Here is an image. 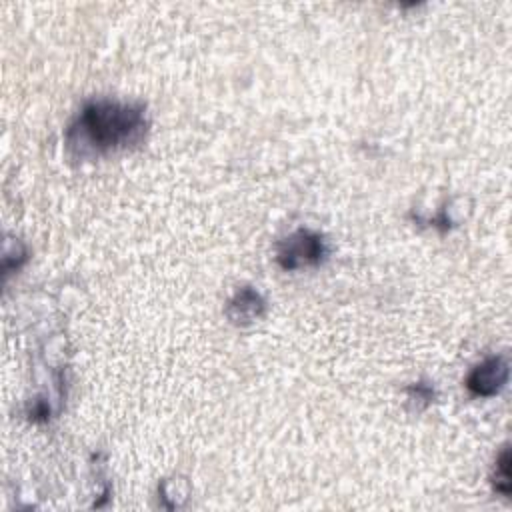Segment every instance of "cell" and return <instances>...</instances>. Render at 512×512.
Wrapping results in <instances>:
<instances>
[{
	"label": "cell",
	"mask_w": 512,
	"mask_h": 512,
	"mask_svg": "<svg viewBox=\"0 0 512 512\" xmlns=\"http://www.w3.org/2000/svg\"><path fill=\"white\" fill-rule=\"evenodd\" d=\"M264 312H266V300L262 298L260 292H256L250 286L236 290V294L228 300V306H226V316L234 324H242V326L262 318Z\"/></svg>",
	"instance_id": "obj_4"
},
{
	"label": "cell",
	"mask_w": 512,
	"mask_h": 512,
	"mask_svg": "<svg viewBox=\"0 0 512 512\" xmlns=\"http://www.w3.org/2000/svg\"><path fill=\"white\" fill-rule=\"evenodd\" d=\"M508 360L506 356H490L476 364L466 376V388L480 398L496 396L508 382Z\"/></svg>",
	"instance_id": "obj_3"
},
{
	"label": "cell",
	"mask_w": 512,
	"mask_h": 512,
	"mask_svg": "<svg viewBox=\"0 0 512 512\" xmlns=\"http://www.w3.org/2000/svg\"><path fill=\"white\" fill-rule=\"evenodd\" d=\"M142 104L96 100L82 108L66 132V142L80 156L108 154L140 142L146 132Z\"/></svg>",
	"instance_id": "obj_1"
},
{
	"label": "cell",
	"mask_w": 512,
	"mask_h": 512,
	"mask_svg": "<svg viewBox=\"0 0 512 512\" xmlns=\"http://www.w3.org/2000/svg\"><path fill=\"white\" fill-rule=\"evenodd\" d=\"M328 256V244L320 232L300 228L286 236L278 244L276 260L284 270H300L308 266H318Z\"/></svg>",
	"instance_id": "obj_2"
},
{
	"label": "cell",
	"mask_w": 512,
	"mask_h": 512,
	"mask_svg": "<svg viewBox=\"0 0 512 512\" xmlns=\"http://www.w3.org/2000/svg\"><path fill=\"white\" fill-rule=\"evenodd\" d=\"M492 486L502 496H510V450H508V446H504V450L496 458Z\"/></svg>",
	"instance_id": "obj_5"
}]
</instances>
